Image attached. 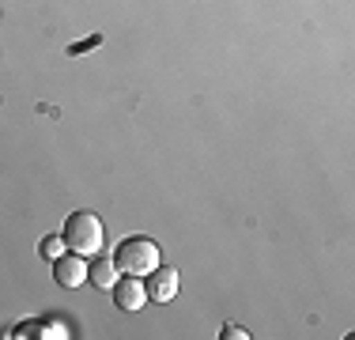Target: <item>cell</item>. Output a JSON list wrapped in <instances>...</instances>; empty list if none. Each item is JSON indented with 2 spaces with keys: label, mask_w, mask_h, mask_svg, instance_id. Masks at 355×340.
<instances>
[{
  "label": "cell",
  "mask_w": 355,
  "mask_h": 340,
  "mask_svg": "<svg viewBox=\"0 0 355 340\" xmlns=\"http://www.w3.org/2000/svg\"><path fill=\"white\" fill-rule=\"evenodd\" d=\"M61 253H64V235H46V238H42V257L57 261Z\"/></svg>",
  "instance_id": "obj_7"
},
{
  "label": "cell",
  "mask_w": 355,
  "mask_h": 340,
  "mask_svg": "<svg viewBox=\"0 0 355 340\" xmlns=\"http://www.w3.org/2000/svg\"><path fill=\"white\" fill-rule=\"evenodd\" d=\"M223 337H227V340H246L250 333H246V329H239V325H227V329H223Z\"/></svg>",
  "instance_id": "obj_8"
},
{
  "label": "cell",
  "mask_w": 355,
  "mask_h": 340,
  "mask_svg": "<svg viewBox=\"0 0 355 340\" xmlns=\"http://www.w3.org/2000/svg\"><path fill=\"white\" fill-rule=\"evenodd\" d=\"M87 257H80V253H61V257L53 261V276L61 287H83L87 284Z\"/></svg>",
  "instance_id": "obj_3"
},
{
  "label": "cell",
  "mask_w": 355,
  "mask_h": 340,
  "mask_svg": "<svg viewBox=\"0 0 355 340\" xmlns=\"http://www.w3.org/2000/svg\"><path fill=\"white\" fill-rule=\"evenodd\" d=\"M87 280H91L95 287H114V284H117V265H114V257H98L95 265H91Z\"/></svg>",
  "instance_id": "obj_6"
},
{
  "label": "cell",
  "mask_w": 355,
  "mask_h": 340,
  "mask_svg": "<svg viewBox=\"0 0 355 340\" xmlns=\"http://www.w3.org/2000/svg\"><path fill=\"white\" fill-rule=\"evenodd\" d=\"M114 299L121 310H140V306L148 303V287H144L140 276H129V280H121V284H114Z\"/></svg>",
  "instance_id": "obj_5"
},
{
  "label": "cell",
  "mask_w": 355,
  "mask_h": 340,
  "mask_svg": "<svg viewBox=\"0 0 355 340\" xmlns=\"http://www.w3.org/2000/svg\"><path fill=\"white\" fill-rule=\"evenodd\" d=\"M182 287V276L174 269H155L151 272V284H148V299L151 303H171Z\"/></svg>",
  "instance_id": "obj_4"
},
{
  "label": "cell",
  "mask_w": 355,
  "mask_h": 340,
  "mask_svg": "<svg viewBox=\"0 0 355 340\" xmlns=\"http://www.w3.org/2000/svg\"><path fill=\"white\" fill-rule=\"evenodd\" d=\"M64 246L80 257H95L103 250V219L95 212H72L64 223Z\"/></svg>",
  "instance_id": "obj_1"
},
{
  "label": "cell",
  "mask_w": 355,
  "mask_h": 340,
  "mask_svg": "<svg viewBox=\"0 0 355 340\" xmlns=\"http://www.w3.org/2000/svg\"><path fill=\"white\" fill-rule=\"evenodd\" d=\"M114 265L117 272H129V276H151V272L159 269V246L151 242V238H125L121 246H117L114 253Z\"/></svg>",
  "instance_id": "obj_2"
}]
</instances>
